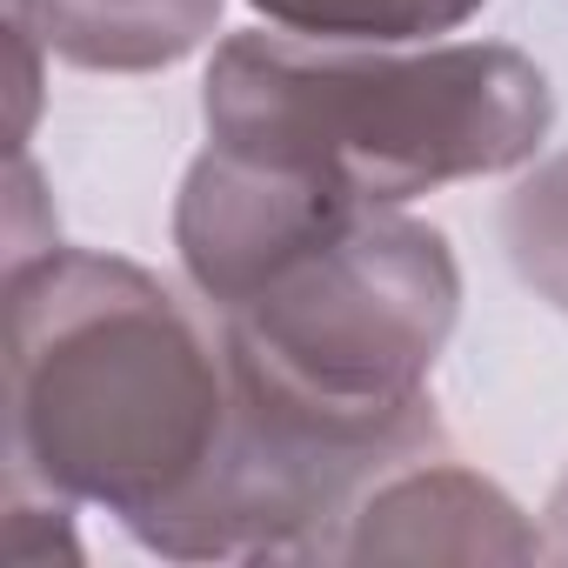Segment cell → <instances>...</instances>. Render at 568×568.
Masks as SVG:
<instances>
[{
  "label": "cell",
  "instance_id": "7",
  "mask_svg": "<svg viewBox=\"0 0 568 568\" xmlns=\"http://www.w3.org/2000/svg\"><path fill=\"white\" fill-rule=\"evenodd\" d=\"M501 247L515 274L568 322V154L541 161L501 201Z\"/></svg>",
  "mask_w": 568,
  "mask_h": 568
},
{
  "label": "cell",
  "instance_id": "2",
  "mask_svg": "<svg viewBox=\"0 0 568 568\" xmlns=\"http://www.w3.org/2000/svg\"><path fill=\"white\" fill-rule=\"evenodd\" d=\"M207 141L295 168L335 194L402 207L428 187L535 161L555 121L548 74L495 41L362 48L234 34L207 68Z\"/></svg>",
  "mask_w": 568,
  "mask_h": 568
},
{
  "label": "cell",
  "instance_id": "3",
  "mask_svg": "<svg viewBox=\"0 0 568 568\" xmlns=\"http://www.w3.org/2000/svg\"><path fill=\"white\" fill-rule=\"evenodd\" d=\"M462 315V267L428 221L348 207L221 308L227 382L348 428L435 415L428 368Z\"/></svg>",
  "mask_w": 568,
  "mask_h": 568
},
{
  "label": "cell",
  "instance_id": "1",
  "mask_svg": "<svg viewBox=\"0 0 568 568\" xmlns=\"http://www.w3.org/2000/svg\"><path fill=\"white\" fill-rule=\"evenodd\" d=\"M227 355L134 261L48 241L8 267L14 488L94 501L141 541L201 488L227 435Z\"/></svg>",
  "mask_w": 568,
  "mask_h": 568
},
{
  "label": "cell",
  "instance_id": "8",
  "mask_svg": "<svg viewBox=\"0 0 568 568\" xmlns=\"http://www.w3.org/2000/svg\"><path fill=\"white\" fill-rule=\"evenodd\" d=\"M541 555L568 561V475H561V481H555V495H548V521H541Z\"/></svg>",
  "mask_w": 568,
  "mask_h": 568
},
{
  "label": "cell",
  "instance_id": "6",
  "mask_svg": "<svg viewBox=\"0 0 568 568\" xmlns=\"http://www.w3.org/2000/svg\"><path fill=\"white\" fill-rule=\"evenodd\" d=\"M261 21L302 41H362V48H408L428 34H455L481 14V0H247Z\"/></svg>",
  "mask_w": 568,
  "mask_h": 568
},
{
  "label": "cell",
  "instance_id": "5",
  "mask_svg": "<svg viewBox=\"0 0 568 568\" xmlns=\"http://www.w3.org/2000/svg\"><path fill=\"white\" fill-rule=\"evenodd\" d=\"M227 0H14V28L88 74H154L187 61Z\"/></svg>",
  "mask_w": 568,
  "mask_h": 568
},
{
  "label": "cell",
  "instance_id": "4",
  "mask_svg": "<svg viewBox=\"0 0 568 568\" xmlns=\"http://www.w3.org/2000/svg\"><path fill=\"white\" fill-rule=\"evenodd\" d=\"M541 535L521 508L448 448L382 475L348 515L335 561H535Z\"/></svg>",
  "mask_w": 568,
  "mask_h": 568
}]
</instances>
